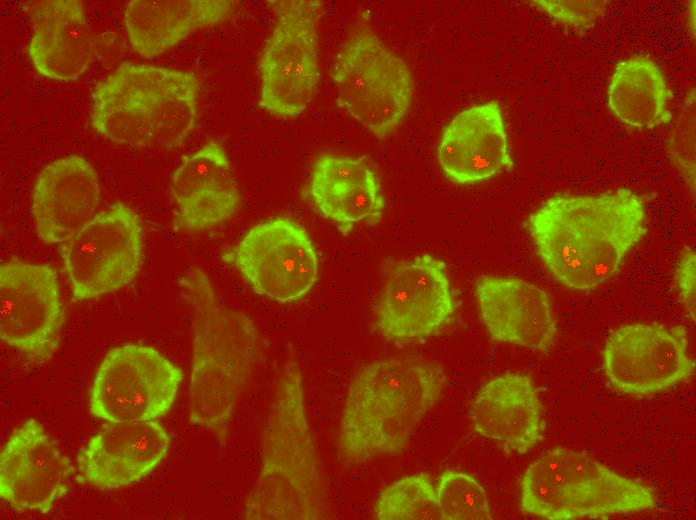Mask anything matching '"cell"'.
<instances>
[{"mask_svg":"<svg viewBox=\"0 0 696 520\" xmlns=\"http://www.w3.org/2000/svg\"><path fill=\"white\" fill-rule=\"evenodd\" d=\"M475 430L508 452L527 453L543 438L546 422L531 379L507 372L484 384L471 405Z\"/></svg>","mask_w":696,"mask_h":520,"instance_id":"obj_20","label":"cell"},{"mask_svg":"<svg viewBox=\"0 0 696 520\" xmlns=\"http://www.w3.org/2000/svg\"><path fill=\"white\" fill-rule=\"evenodd\" d=\"M171 191L179 223L193 231L224 224L240 203L227 153L214 141L184 157L173 174Z\"/></svg>","mask_w":696,"mask_h":520,"instance_id":"obj_21","label":"cell"},{"mask_svg":"<svg viewBox=\"0 0 696 520\" xmlns=\"http://www.w3.org/2000/svg\"><path fill=\"white\" fill-rule=\"evenodd\" d=\"M437 156L445 175L459 184L481 182L511 168L499 104L489 101L458 113L442 134Z\"/></svg>","mask_w":696,"mask_h":520,"instance_id":"obj_19","label":"cell"},{"mask_svg":"<svg viewBox=\"0 0 696 520\" xmlns=\"http://www.w3.org/2000/svg\"><path fill=\"white\" fill-rule=\"evenodd\" d=\"M182 380L181 369L155 348L123 344L100 363L89 411L108 423L155 420L171 408Z\"/></svg>","mask_w":696,"mask_h":520,"instance_id":"obj_9","label":"cell"},{"mask_svg":"<svg viewBox=\"0 0 696 520\" xmlns=\"http://www.w3.org/2000/svg\"><path fill=\"white\" fill-rule=\"evenodd\" d=\"M26 10L33 30L28 53L35 69L60 81L83 74L92 62L95 42L82 1L29 2Z\"/></svg>","mask_w":696,"mask_h":520,"instance_id":"obj_22","label":"cell"},{"mask_svg":"<svg viewBox=\"0 0 696 520\" xmlns=\"http://www.w3.org/2000/svg\"><path fill=\"white\" fill-rule=\"evenodd\" d=\"M309 195L319 213L342 233L376 223L385 209L378 178L363 157L319 156L312 169Z\"/></svg>","mask_w":696,"mask_h":520,"instance_id":"obj_23","label":"cell"},{"mask_svg":"<svg viewBox=\"0 0 696 520\" xmlns=\"http://www.w3.org/2000/svg\"><path fill=\"white\" fill-rule=\"evenodd\" d=\"M604 368L619 391L647 395L690 377L694 362L682 327L637 323L622 326L607 338Z\"/></svg>","mask_w":696,"mask_h":520,"instance_id":"obj_13","label":"cell"},{"mask_svg":"<svg viewBox=\"0 0 696 520\" xmlns=\"http://www.w3.org/2000/svg\"><path fill=\"white\" fill-rule=\"evenodd\" d=\"M481 320L500 342L546 350L556 332V318L547 293L515 277L485 276L476 285Z\"/></svg>","mask_w":696,"mask_h":520,"instance_id":"obj_18","label":"cell"},{"mask_svg":"<svg viewBox=\"0 0 696 520\" xmlns=\"http://www.w3.org/2000/svg\"><path fill=\"white\" fill-rule=\"evenodd\" d=\"M228 0H133L124 24L133 49L145 58L156 57L195 31L216 25L232 14Z\"/></svg>","mask_w":696,"mask_h":520,"instance_id":"obj_24","label":"cell"},{"mask_svg":"<svg viewBox=\"0 0 696 520\" xmlns=\"http://www.w3.org/2000/svg\"><path fill=\"white\" fill-rule=\"evenodd\" d=\"M669 89L657 65L637 56L616 66L608 102L615 116L627 125L653 128L670 120Z\"/></svg>","mask_w":696,"mask_h":520,"instance_id":"obj_25","label":"cell"},{"mask_svg":"<svg viewBox=\"0 0 696 520\" xmlns=\"http://www.w3.org/2000/svg\"><path fill=\"white\" fill-rule=\"evenodd\" d=\"M454 308L445 264L420 255L389 273L376 306V326L390 339L420 338L444 325Z\"/></svg>","mask_w":696,"mask_h":520,"instance_id":"obj_14","label":"cell"},{"mask_svg":"<svg viewBox=\"0 0 696 520\" xmlns=\"http://www.w3.org/2000/svg\"><path fill=\"white\" fill-rule=\"evenodd\" d=\"M436 493L442 519H492L484 488L467 473L453 469L444 471L439 477Z\"/></svg>","mask_w":696,"mask_h":520,"instance_id":"obj_27","label":"cell"},{"mask_svg":"<svg viewBox=\"0 0 696 520\" xmlns=\"http://www.w3.org/2000/svg\"><path fill=\"white\" fill-rule=\"evenodd\" d=\"M99 199V177L89 161L79 155L52 161L38 175L32 194L38 237L47 244L67 242L95 216Z\"/></svg>","mask_w":696,"mask_h":520,"instance_id":"obj_17","label":"cell"},{"mask_svg":"<svg viewBox=\"0 0 696 520\" xmlns=\"http://www.w3.org/2000/svg\"><path fill=\"white\" fill-rule=\"evenodd\" d=\"M669 151L689 186L695 188V94L686 99L671 136Z\"/></svg>","mask_w":696,"mask_h":520,"instance_id":"obj_28","label":"cell"},{"mask_svg":"<svg viewBox=\"0 0 696 520\" xmlns=\"http://www.w3.org/2000/svg\"><path fill=\"white\" fill-rule=\"evenodd\" d=\"M520 501L525 513L551 520L603 518L656 506L645 485L567 448L548 450L527 468Z\"/></svg>","mask_w":696,"mask_h":520,"instance_id":"obj_6","label":"cell"},{"mask_svg":"<svg viewBox=\"0 0 696 520\" xmlns=\"http://www.w3.org/2000/svg\"><path fill=\"white\" fill-rule=\"evenodd\" d=\"M179 286L192 309L189 420L222 442L260 361L259 331L249 316L219 298L200 268L185 272Z\"/></svg>","mask_w":696,"mask_h":520,"instance_id":"obj_2","label":"cell"},{"mask_svg":"<svg viewBox=\"0 0 696 520\" xmlns=\"http://www.w3.org/2000/svg\"><path fill=\"white\" fill-rule=\"evenodd\" d=\"M199 91L191 72L123 63L96 85L91 126L111 142L176 148L195 127Z\"/></svg>","mask_w":696,"mask_h":520,"instance_id":"obj_5","label":"cell"},{"mask_svg":"<svg viewBox=\"0 0 696 520\" xmlns=\"http://www.w3.org/2000/svg\"><path fill=\"white\" fill-rule=\"evenodd\" d=\"M170 436L157 421L109 423L77 458V481L117 489L149 474L166 456Z\"/></svg>","mask_w":696,"mask_h":520,"instance_id":"obj_16","label":"cell"},{"mask_svg":"<svg viewBox=\"0 0 696 520\" xmlns=\"http://www.w3.org/2000/svg\"><path fill=\"white\" fill-rule=\"evenodd\" d=\"M326 502L320 460L308 422L303 376L289 363L280 379L265 430L262 466L247 496L250 520L318 519Z\"/></svg>","mask_w":696,"mask_h":520,"instance_id":"obj_4","label":"cell"},{"mask_svg":"<svg viewBox=\"0 0 696 520\" xmlns=\"http://www.w3.org/2000/svg\"><path fill=\"white\" fill-rule=\"evenodd\" d=\"M533 5L559 21L574 27H585L601 18L607 9V1L537 0Z\"/></svg>","mask_w":696,"mask_h":520,"instance_id":"obj_29","label":"cell"},{"mask_svg":"<svg viewBox=\"0 0 696 520\" xmlns=\"http://www.w3.org/2000/svg\"><path fill=\"white\" fill-rule=\"evenodd\" d=\"M440 367L415 356L374 361L353 378L339 432L342 455L353 461L405 448L444 386Z\"/></svg>","mask_w":696,"mask_h":520,"instance_id":"obj_3","label":"cell"},{"mask_svg":"<svg viewBox=\"0 0 696 520\" xmlns=\"http://www.w3.org/2000/svg\"><path fill=\"white\" fill-rule=\"evenodd\" d=\"M331 78L338 105L378 138L395 131L411 105L413 81L407 64L366 24L346 39Z\"/></svg>","mask_w":696,"mask_h":520,"instance_id":"obj_7","label":"cell"},{"mask_svg":"<svg viewBox=\"0 0 696 520\" xmlns=\"http://www.w3.org/2000/svg\"><path fill=\"white\" fill-rule=\"evenodd\" d=\"M229 256L256 294L279 303L303 298L319 277L311 238L301 225L284 217L255 225Z\"/></svg>","mask_w":696,"mask_h":520,"instance_id":"obj_11","label":"cell"},{"mask_svg":"<svg viewBox=\"0 0 696 520\" xmlns=\"http://www.w3.org/2000/svg\"><path fill=\"white\" fill-rule=\"evenodd\" d=\"M72 473L71 461L44 427L28 419L1 451V499L19 511L46 514L67 493Z\"/></svg>","mask_w":696,"mask_h":520,"instance_id":"obj_15","label":"cell"},{"mask_svg":"<svg viewBox=\"0 0 696 520\" xmlns=\"http://www.w3.org/2000/svg\"><path fill=\"white\" fill-rule=\"evenodd\" d=\"M143 259L138 216L115 203L88 221L67 241L64 265L75 301L120 290L137 276Z\"/></svg>","mask_w":696,"mask_h":520,"instance_id":"obj_10","label":"cell"},{"mask_svg":"<svg viewBox=\"0 0 696 520\" xmlns=\"http://www.w3.org/2000/svg\"><path fill=\"white\" fill-rule=\"evenodd\" d=\"M638 195L619 189L600 195L553 197L529 218L537 251L564 286L591 290L610 279L645 233Z\"/></svg>","mask_w":696,"mask_h":520,"instance_id":"obj_1","label":"cell"},{"mask_svg":"<svg viewBox=\"0 0 696 520\" xmlns=\"http://www.w3.org/2000/svg\"><path fill=\"white\" fill-rule=\"evenodd\" d=\"M677 287L689 315L695 319V253L691 248L682 255L676 271Z\"/></svg>","mask_w":696,"mask_h":520,"instance_id":"obj_30","label":"cell"},{"mask_svg":"<svg viewBox=\"0 0 696 520\" xmlns=\"http://www.w3.org/2000/svg\"><path fill=\"white\" fill-rule=\"evenodd\" d=\"M64 309L56 270L10 259L0 266L1 342L28 358L49 360L59 343Z\"/></svg>","mask_w":696,"mask_h":520,"instance_id":"obj_12","label":"cell"},{"mask_svg":"<svg viewBox=\"0 0 696 520\" xmlns=\"http://www.w3.org/2000/svg\"><path fill=\"white\" fill-rule=\"evenodd\" d=\"M374 515L381 520L442 519L436 488L424 473L401 478L385 487L377 498Z\"/></svg>","mask_w":696,"mask_h":520,"instance_id":"obj_26","label":"cell"},{"mask_svg":"<svg viewBox=\"0 0 696 520\" xmlns=\"http://www.w3.org/2000/svg\"><path fill=\"white\" fill-rule=\"evenodd\" d=\"M275 23L259 62V105L280 117H296L312 101L319 83L316 0L270 1Z\"/></svg>","mask_w":696,"mask_h":520,"instance_id":"obj_8","label":"cell"}]
</instances>
